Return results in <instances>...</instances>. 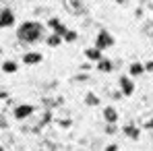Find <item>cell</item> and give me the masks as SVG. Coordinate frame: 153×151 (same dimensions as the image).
Instances as JSON below:
<instances>
[{
    "label": "cell",
    "mask_w": 153,
    "mask_h": 151,
    "mask_svg": "<svg viewBox=\"0 0 153 151\" xmlns=\"http://www.w3.org/2000/svg\"><path fill=\"white\" fill-rule=\"evenodd\" d=\"M42 35H44V27H42V23H37V21H25V23H21L19 29H17V39L21 44H25V46H31V44L39 42Z\"/></svg>",
    "instance_id": "obj_1"
},
{
    "label": "cell",
    "mask_w": 153,
    "mask_h": 151,
    "mask_svg": "<svg viewBox=\"0 0 153 151\" xmlns=\"http://www.w3.org/2000/svg\"><path fill=\"white\" fill-rule=\"evenodd\" d=\"M50 118H52L50 110H46V108H44V112H42V114H39L37 118H33V120H31L29 124L23 126V130H25V132H29V130H31V132H37V130H39L42 126H46L48 122H50Z\"/></svg>",
    "instance_id": "obj_2"
},
{
    "label": "cell",
    "mask_w": 153,
    "mask_h": 151,
    "mask_svg": "<svg viewBox=\"0 0 153 151\" xmlns=\"http://www.w3.org/2000/svg\"><path fill=\"white\" fill-rule=\"evenodd\" d=\"M114 46V35L105 29H100L97 31V37H95V48L97 50H108Z\"/></svg>",
    "instance_id": "obj_3"
},
{
    "label": "cell",
    "mask_w": 153,
    "mask_h": 151,
    "mask_svg": "<svg viewBox=\"0 0 153 151\" xmlns=\"http://www.w3.org/2000/svg\"><path fill=\"white\" fill-rule=\"evenodd\" d=\"M62 2H64V8H66L71 15H76V17H79V15H85V10H87L83 0H62Z\"/></svg>",
    "instance_id": "obj_4"
},
{
    "label": "cell",
    "mask_w": 153,
    "mask_h": 151,
    "mask_svg": "<svg viewBox=\"0 0 153 151\" xmlns=\"http://www.w3.org/2000/svg\"><path fill=\"white\" fill-rule=\"evenodd\" d=\"M35 114V108L31 106V103H19L17 108H15V118L17 120H27V118H31Z\"/></svg>",
    "instance_id": "obj_5"
},
{
    "label": "cell",
    "mask_w": 153,
    "mask_h": 151,
    "mask_svg": "<svg viewBox=\"0 0 153 151\" xmlns=\"http://www.w3.org/2000/svg\"><path fill=\"white\" fill-rule=\"evenodd\" d=\"M118 85H120V91H122V95H126L130 97L132 93H134V83H132V79L128 75H122L118 79Z\"/></svg>",
    "instance_id": "obj_6"
},
{
    "label": "cell",
    "mask_w": 153,
    "mask_h": 151,
    "mask_svg": "<svg viewBox=\"0 0 153 151\" xmlns=\"http://www.w3.org/2000/svg\"><path fill=\"white\" fill-rule=\"evenodd\" d=\"M48 27H50V29H54V33H56V35H60V37H64V35H66V31H68V29H66V25H64L58 17L48 19Z\"/></svg>",
    "instance_id": "obj_7"
},
{
    "label": "cell",
    "mask_w": 153,
    "mask_h": 151,
    "mask_svg": "<svg viewBox=\"0 0 153 151\" xmlns=\"http://www.w3.org/2000/svg\"><path fill=\"white\" fill-rule=\"evenodd\" d=\"M15 25V13L10 8L0 10V27H13Z\"/></svg>",
    "instance_id": "obj_8"
},
{
    "label": "cell",
    "mask_w": 153,
    "mask_h": 151,
    "mask_svg": "<svg viewBox=\"0 0 153 151\" xmlns=\"http://www.w3.org/2000/svg\"><path fill=\"white\" fill-rule=\"evenodd\" d=\"M103 120H105V124H116L118 112H116L114 106H105V108H103Z\"/></svg>",
    "instance_id": "obj_9"
},
{
    "label": "cell",
    "mask_w": 153,
    "mask_h": 151,
    "mask_svg": "<svg viewBox=\"0 0 153 151\" xmlns=\"http://www.w3.org/2000/svg\"><path fill=\"white\" fill-rule=\"evenodd\" d=\"M122 132L126 135L128 139H132V141H139V137H141V128L137 124H132V122H128V124L122 128Z\"/></svg>",
    "instance_id": "obj_10"
},
{
    "label": "cell",
    "mask_w": 153,
    "mask_h": 151,
    "mask_svg": "<svg viewBox=\"0 0 153 151\" xmlns=\"http://www.w3.org/2000/svg\"><path fill=\"white\" fill-rule=\"evenodd\" d=\"M42 60H44V58H42L39 52H25V54H23V62L29 64V66H31V64H39Z\"/></svg>",
    "instance_id": "obj_11"
},
{
    "label": "cell",
    "mask_w": 153,
    "mask_h": 151,
    "mask_svg": "<svg viewBox=\"0 0 153 151\" xmlns=\"http://www.w3.org/2000/svg\"><path fill=\"white\" fill-rule=\"evenodd\" d=\"M143 73H145V64H141V62H132L128 66V77H141Z\"/></svg>",
    "instance_id": "obj_12"
},
{
    "label": "cell",
    "mask_w": 153,
    "mask_h": 151,
    "mask_svg": "<svg viewBox=\"0 0 153 151\" xmlns=\"http://www.w3.org/2000/svg\"><path fill=\"white\" fill-rule=\"evenodd\" d=\"M17 71H19V64H17L15 60H4V62H2V73L13 75V73H17Z\"/></svg>",
    "instance_id": "obj_13"
},
{
    "label": "cell",
    "mask_w": 153,
    "mask_h": 151,
    "mask_svg": "<svg viewBox=\"0 0 153 151\" xmlns=\"http://www.w3.org/2000/svg\"><path fill=\"white\" fill-rule=\"evenodd\" d=\"M97 71H100V73H112V71H114V62L108 60V58H102V60L97 62Z\"/></svg>",
    "instance_id": "obj_14"
},
{
    "label": "cell",
    "mask_w": 153,
    "mask_h": 151,
    "mask_svg": "<svg viewBox=\"0 0 153 151\" xmlns=\"http://www.w3.org/2000/svg\"><path fill=\"white\" fill-rule=\"evenodd\" d=\"M85 56H87V60L100 62V60H102V50H97L95 46H93V48H87V50H85Z\"/></svg>",
    "instance_id": "obj_15"
},
{
    "label": "cell",
    "mask_w": 153,
    "mask_h": 151,
    "mask_svg": "<svg viewBox=\"0 0 153 151\" xmlns=\"http://www.w3.org/2000/svg\"><path fill=\"white\" fill-rule=\"evenodd\" d=\"M85 103H87L89 108H97V106H100V97H97L93 91H87V95H85Z\"/></svg>",
    "instance_id": "obj_16"
},
{
    "label": "cell",
    "mask_w": 153,
    "mask_h": 151,
    "mask_svg": "<svg viewBox=\"0 0 153 151\" xmlns=\"http://www.w3.org/2000/svg\"><path fill=\"white\" fill-rule=\"evenodd\" d=\"M46 44H48L50 48H56V46H60V44H62V37H60V35H56V33H52V35H48Z\"/></svg>",
    "instance_id": "obj_17"
},
{
    "label": "cell",
    "mask_w": 153,
    "mask_h": 151,
    "mask_svg": "<svg viewBox=\"0 0 153 151\" xmlns=\"http://www.w3.org/2000/svg\"><path fill=\"white\" fill-rule=\"evenodd\" d=\"M76 37H79V33L73 31V29H68V31H66V35H64L62 39H64V42H68V44H73V42H76Z\"/></svg>",
    "instance_id": "obj_18"
},
{
    "label": "cell",
    "mask_w": 153,
    "mask_h": 151,
    "mask_svg": "<svg viewBox=\"0 0 153 151\" xmlns=\"http://www.w3.org/2000/svg\"><path fill=\"white\" fill-rule=\"evenodd\" d=\"M143 128L153 130V116H149V118H145V120H143Z\"/></svg>",
    "instance_id": "obj_19"
},
{
    "label": "cell",
    "mask_w": 153,
    "mask_h": 151,
    "mask_svg": "<svg viewBox=\"0 0 153 151\" xmlns=\"http://www.w3.org/2000/svg\"><path fill=\"white\" fill-rule=\"evenodd\" d=\"M143 31H145V33H147V35L153 39V23H147V25L143 27Z\"/></svg>",
    "instance_id": "obj_20"
},
{
    "label": "cell",
    "mask_w": 153,
    "mask_h": 151,
    "mask_svg": "<svg viewBox=\"0 0 153 151\" xmlns=\"http://www.w3.org/2000/svg\"><path fill=\"white\" fill-rule=\"evenodd\" d=\"M116 124H105V135H116Z\"/></svg>",
    "instance_id": "obj_21"
},
{
    "label": "cell",
    "mask_w": 153,
    "mask_h": 151,
    "mask_svg": "<svg viewBox=\"0 0 153 151\" xmlns=\"http://www.w3.org/2000/svg\"><path fill=\"white\" fill-rule=\"evenodd\" d=\"M73 81H75V83H79V81H89V75H87V73H83V75H76V77H73Z\"/></svg>",
    "instance_id": "obj_22"
},
{
    "label": "cell",
    "mask_w": 153,
    "mask_h": 151,
    "mask_svg": "<svg viewBox=\"0 0 153 151\" xmlns=\"http://www.w3.org/2000/svg\"><path fill=\"white\" fill-rule=\"evenodd\" d=\"M54 147H56L54 143H44V145H42V149H39V151H54Z\"/></svg>",
    "instance_id": "obj_23"
},
{
    "label": "cell",
    "mask_w": 153,
    "mask_h": 151,
    "mask_svg": "<svg viewBox=\"0 0 153 151\" xmlns=\"http://www.w3.org/2000/svg\"><path fill=\"white\" fill-rule=\"evenodd\" d=\"M110 97H112V100H120V97H124V95H122V91H110Z\"/></svg>",
    "instance_id": "obj_24"
},
{
    "label": "cell",
    "mask_w": 153,
    "mask_h": 151,
    "mask_svg": "<svg viewBox=\"0 0 153 151\" xmlns=\"http://www.w3.org/2000/svg\"><path fill=\"white\" fill-rule=\"evenodd\" d=\"M145 71H147V73H153V60L145 62Z\"/></svg>",
    "instance_id": "obj_25"
},
{
    "label": "cell",
    "mask_w": 153,
    "mask_h": 151,
    "mask_svg": "<svg viewBox=\"0 0 153 151\" xmlns=\"http://www.w3.org/2000/svg\"><path fill=\"white\" fill-rule=\"evenodd\" d=\"M6 126H8V122H6V118H4V116L0 114V128H6Z\"/></svg>",
    "instance_id": "obj_26"
},
{
    "label": "cell",
    "mask_w": 153,
    "mask_h": 151,
    "mask_svg": "<svg viewBox=\"0 0 153 151\" xmlns=\"http://www.w3.org/2000/svg\"><path fill=\"white\" fill-rule=\"evenodd\" d=\"M105 151H118V145H116V143H114V145H108Z\"/></svg>",
    "instance_id": "obj_27"
},
{
    "label": "cell",
    "mask_w": 153,
    "mask_h": 151,
    "mask_svg": "<svg viewBox=\"0 0 153 151\" xmlns=\"http://www.w3.org/2000/svg\"><path fill=\"white\" fill-rule=\"evenodd\" d=\"M89 68H91V66H89V64H81V71H83V73H87V71H89Z\"/></svg>",
    "instance_id": "obj_28"
},
{
    "label": "cell",
    "mask_w": 153,
    "mask_h": 151,
    "mask_svg": "<svg viewBox=\"0 0 153 151\" xmlns=\"http://www.w3.org/2000/svg\"><path fill=\"white\" fill-rule=\"evenodd\" d=\"M143 2H145V4H147V6H149V8L153 10V0H143Z\"/></svg>",
    "instance_id": "obj_29"
},
{
    "label": "cell",
    "mask_w": 153,
    "mask_h": 151,
    "mask_svg": "<svg viewBox=\"0 0 153 151\" xmlns=\"http://www.w3.org/2000/svg\"><path fill=\"white\" fill-rule=\"evenodd\" d=\"M114 2H118V4H122V6H124V4H128V0H114Z\"/></svg>",
    "instance_id": "obj_30"
},
{
    "label": "cell",
    "mask_w": 153,
    "mask_h": 151,
    "mask_svg": "<svg viewBox=\"0 0 153 151\" xmlns=\"http://www.w3.org/2000/svg\"><path fill=\"white\" fill-rule=\"evenodd\" d=\"M0 151H4V149H2V147H0Z\"/></svg>",
    "instance_id": "obj_31"
}]
</instances>
